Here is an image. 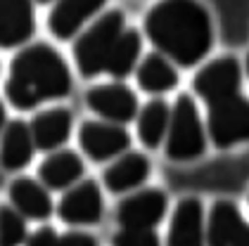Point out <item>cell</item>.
I'll return each mask as SVG.
<instances>
[{"mask_svg":"<svg viewBox=\"0 0 249 246\" xmlns=\"http://www.w3.org/2000/svg\"><path fill=\"white\" fill-rule=\"evenodd\" d=\"M164 147H166V156L173 161L199 159L207 149V128L202 123V116L192 95L183 93L173 102L166 135H164Z\"/></svg>","mask_w":249,"mask_h":246,"instance_id":"obj_4","label":"cell"},{"mask_svg":"<svg viewBox=\"0 0 249 246\" xmlns=\"http://www.w3.org/2000/svg\"><path fill=\"white\" fill-rule=\"evenodd\" d=\"M34 137H31V128H29V121H7L5 128L0 132V166L10 173H17L24 170L31 159H34Z\"/></svg>","mask_w":249,"mask_h":246,"instance_id":"obj_16","label":"cell"},{"mask_svg":"<svg viewBox=\"0 0 249 246\" xmlns=\"http://www.w3.org/2000/svg\"><path fill=\"white\" fill-rule=\"evenodd\" d=\"M207 135L213 147L230 149L249 137V102L242 93L209 104Z\"/></svg>","mask_w":249,"mask_h":246,"instance_id":"obj_5","label":"cell"},{"mask_svg":"<svg viewBox=\"0 0 249 246\" xmlns=\"http://www.w3.org/2000/svg\"><path fill=\"white\" fill-rule=\"evenodd\" d=\"M133 71L138 88L150 95H164L178 85V69L161 52H150V55L140 57Z\"/></svg>","mask_w":249,"mask_h":246,"instance_id":"obj_20","label":"cell"},{"mask_svg":"<svg viewBox=\"0 0 249 246\" xmlns=\"http://www.w3.org/2000/svg\"><path fill=\"white\" fill-rule=\"evenodd\" d=\"M74 118L67 107H48L34 114V118L29 121L31 137L38 151H53L64 147V142L71 135Z\"/></svg>","mask_w":249,"mask_h":246,"instance_id":"obj_14","label":"cell"},{"mask_svg":"<svg viewBox=\"0 0 249 246\" xmlns=\"http://www.w3.org/2000/svg\"><path fill=\"white\" fill-rule=\"evenodd\" d=\"M59 239H67V242H86V244H93V242H95V237L88 234V232H83V230L64 232V234H59Z\"/></svg>","mask_w":249,"mask_h":246,"instance_id":"obj_25","label":"cell"},{"mask_svg":"<svg viewBox=\"0 0 249 246\" xmlns=\"http://www.w3.org/2000/svg\"><path fill=\"white\" fill-rule=\"evenodd\" d=\"M5 123H7V112H5V104H2V99H0V132L5 128Z\"/></svg>","mask_w":249,"mask_h":246,"instance_id":"obj_26","label":"cell"},{"mask_svg":"<svg viewBox=\"0 0 249 246\" xmlns=\"http://www.w3.org/2000/svg\"><path fill=\"white\" fill-rule=\"evenodd\" d=\"M159 242L154 227H121L114 234V244L126 246H152Z\"/></svg>","mask_w":249,"mask_h":246,"instance_id":"obj_23","label":"cell"},{"mask_svg":"<svg viewBox=\"0 0 249 246\" xmlns=\"http://www.w3.org/2000/svg\"><path fill=\"white\" fill-rule=\"evenodd\" d=\"M34 0H0V48H19L34 36Z\"/></svg>","mask_w":249,"mask_h":246,"instance_id":"obj_15","label":"cell"},{"mask_svg":"<svg viewBox=\"0 0 249 246\" xmlns=\"http://www.w3.org/2000/svg\"><path fill=\"white\" fill-rule=\"evenodd\" d=\"M107 0H55L48 15V29L59 40H71L102 12Z\"/></svg>","mask_w":249,"mask_h":246,"instance_id":"obj_11","label":"cell"},{"mask_svg":"<svg viewBox=\"0 0 249 246\" xmlns=\"http://www.w3.org/2000/svg\"><path fill=\"white\" fill-rule=\"evenodd\" d=\"M169 211V197L161 187H135L116 206L119 227H157Z\"/></svg>","mask_w":249,"mask_h":246,"instance_id":"obj_7","label":"cell"},{"mask_svg":"<svg viewBox=\"0 0 249 246\" xmlns=\"http://www.w3.org/2000/svg\"><path fill=\"white\" fill-rule=\"evenodd\" d=\"M195 95L209 107L218 99L242 93V66L235 55H221L204 62L192 78Z\"/></svg>","mask_w":249,"mask_h":246,"instance_id":"obj_6","label":"cell"},{"mask_svg":"<svg viewBox=\"0 0 249 246\" xmlns=\"http://www.w3.org/2000/svg\"><path fill=\"white\" fill-rule=\"evenodd\" d=\"M10 204L19 211L26 220H45L53 215L55 204L50 189L38 178H15L10 182Z\"/></svg>","mask_w":249,"mask_h":246,"instance_id":"obj_18","label":"cell"},{"mask_svg":"<svg viewBox=\"0 0 249 246\" xmlns=\"http://www.w3.org/2000/svg\"><path fill=\"white\" fill-rule=\"evenodd\" d=\"M102 192L95 180H78L71 187L64 189L59 197L55 213L64 225L71 227H88L95 225L102 218Z\"/></svg>","mask_w":249,"mask_h":246,"instance_id":"obj_9","label":"cell"},{"mask_svg":"<svg viewBox=\"0 0 249 246\" xmlns=\"http://www.w3.org/2000/svg\"><path fill=\"white\" fill-rule=\"evenodd\" d=\"M169 114H171V104L161 97H152L142 107H138V114L133 118L135 132H138V140L145 149H157L164 142Z\"/></svg>","mask_w":249,"mask_h":246,"instance_id":"obj_21","label":"cell"},{"mask_svg":"<svg viewBox=\"0 0 249 246\" xmlns=\"http://www.w3.org/2000/svg\"><path fill=\"white\" fill-rule=\"evenodd\" d=\"M152 164L142 151H121L119 156L109 159L107 168L102 170V185L112 194H126L140 187L150 178Z\"/></svg>","mask_w":249,"mask_h":246,"instance_id":"obj_13","label":"cell"},{"mask_svg":"<svg viewBox=\"0 0 249 246\" xmlns=\"http://www.w3.org/2000/svg\"><path fill=\"white\" fill-rule=\"evenodd\" d=\"M169 244H202L204 242V204L199 197H183L169 220Z\"/></svg>","mask_w":249,"mask_h":246,"instance_id":"obj_17","label":"cell"},{"mask_svg":"<svg viewBox=\"0 0 249 246\" xmlns=\"http://www.w3.org/2000/svg\"><path fill=\"white\" fill-rule=\"evenodd\" d=\"M88 109L97 114L105 121H114V123H131L138 114V95L133 88H128L121 81H109V83H97L86 93Z\"/></svg>","mask_w":249,"mask_h":246,"instance_id":"obj_10","label":"cell"},{"mask_svg":"<svg viewBox=\"0 0 249 246\" xmlns=\"http://www.w3.org/2000/svg\"><path fill=\"white\" fill-rule=\"evenodd\" d=\"M247 239V220L237 204L230 199H216L204 223V242L216 246L242 244Z\"/></svg>","mask_w":249,"mask_h":246,"instance_id":"obj_12","label":"cell"},{"mask_svg":"<svg viewBox=\"0 0 249 246\" xmlns=\"http://www.w3.org/2000/svg\"><path fill=\"white\" fill-rule=\"evenodd\" d=\"M71 55L83 78L107 74L119 81L142 57V31L128 26L121 10H105L74 36Z\"/></svg>","mask_w":249,"mask_h":246,"instance_id":"obj_2","label":"cell"},{"mask_svg":"<svg viewBox=\"0 0 249 246\" xmlns=\"http://www.w3.org/2000/svg\"><path fill=\"white\" fill-rule=\"evenodd\" d=\"M34 2H40V5H50V2H55V0H34Z\"/></svg>","mask_w":249,"mask_h":246,"instance_id":"obj_27","label":"cell"},{"mask_svg":"<svg viewBox=\"0 0 249 246\" xmlns=\"http://www.w3.org/2000/svg\"><path fill=\"white\" fill-rule=\"evenodd\" d=\"M83 159L74 149H53L48 151V156L38 164V180L48 189H64L71 187L83 178Z\"/></svg>","mask_w":249,"mask_h":246,"instance_id":"obj_19","label":"cell"},{"mask_svg":"<svg viewBox=\"0 0 249 246\" xmlns=\"http://www.w3.org/2000/svg\"><path fill=\"white\" fill-rule=\"evenodd\" d=\"M26 242V218L12 204L0 206V244H19Z\"/></svg>","mask_w":249,"mask_h":246,"instance_id":"obj_22","label":"cell"},{"mask_svg":"<svg viewBox=\"0 0 249 246\" xmlns=\"http://www.w3.org/2000/svg\"><path fill=\"white\" fill-rule=\"evenodd\" d=\"M142 33L176 66H195L213 45V21L202 0H157L145 15Z\"/></svg>","mask_w":249,"mask_h":246,"instance_id":"obj_1","label":"cell"},{"mask_svg":"<svg viewBox=\"0 0 249 246\" xmlns=\"http://www.w3.org/2000/svg\"><path fill=\"white\" fill-rule=\"evenodd\" d=\"M59 239V232H55V227L50 225H40L34 230V234H29L26 237V242H31V244H43V242H57Z\"/></svg>","mask_w":249,"mask_h":246,"instance_id":"obj_24","label":"cell"},{"mask_svg":"<svg viewBox=\"0 0 249 246\" xmlns=\"http://www.w3.org/2000/svg\"><path fill=\"white\" fill-rule=\"evenodd\" d=\"M71 90V71L64 57L48 43L21 45L12 57L5 78V99L19 109L29 112L38 104L62 99Z\"/></svg>","mask_w":249,"mask_h":246,"instance_id":"obj_3","label":"cell"},{"mask_svg":"<svg viewBox=\"0 0 249 246\" xmlns=\"http://www.w3.org/2000/svg\"><path fill=\"white\" fill-rule=\"evenodd\" d=\"M78 145L88 159L102 164L131 147V132L114 121L90 118V121H83L78 128Z\"/></svg>","mask_w":249,"mask_h":246,"instance_id":"obj_8","label":"cell"}]
</instances>
